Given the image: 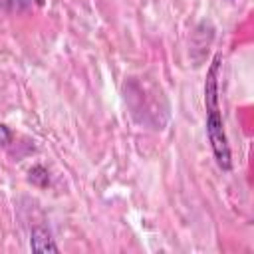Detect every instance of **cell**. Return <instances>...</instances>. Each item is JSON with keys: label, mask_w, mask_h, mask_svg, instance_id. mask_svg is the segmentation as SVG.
I'll list each match as a JSON object with an SVG mask.
<instances>
[{"label": "cell", "mask_w": 254, "mask_h": 254, "mask_svg": "<svg viewBox=\"0 0 254 254\" xmlns=\"http://www.w3.org/2000/svg\"><path fill=\"white\" fill-rule=\"evenodd\" d=\"M28 181H30L32 185L44 189V187L50 185V173H48L46 167H42V165H34V167L28 171Z\"/></svg>", "instance_id": "3"}, {"label": "cell", "mask_w": 254, "mask_h": 254, "mask_svg": "<svg viewBox=\"0 0 254 254\" xmlns=\"http://www.w3.org/2000/svg\"><path fill=\"white\" fill-rule=\"evenodd\" d=\"M220 62L222 56L216 54L208 71H206V81H204V107H206V137L212 149V155L222 171L232 169V157H230V147L228 139L224 133V123L220 115V103H218V71H220Z\"/></svg>", "instance_id": "1"}, {"label": "cell", "mask_w": 254, "mask_h": 254, "mask_svg": "<svg viewBox=\"0 0 254 254\" xmlns=\"http://www.w3.org/2000/svg\"><path fill=\"white\" fill-rule=\"evenodd\" d=\"M30 248H32L34 252H60V246L54 242L50 230L44 228V226L32 228V234H30Z\"/></svg>", "instance_id": "2"}, {"label": "cell", "mask_w": 254, "mask_h": 254, "mask_svg": "<svg viewBox=\"0 0 254 254\" xmlns=\"http://www.w3.org/2000/svg\"><path fill=\"white\" fill-rule=\"evenodd\" d=\"M12 129L8 127V125H4V123H0V147H4V145H8L10 141H12Z\"/></svg>", "instance_id": "5"}, {"label": "cell", "mask_w": 254, "mask_h": 254, "mask_svg": "<svg viewBox=\"0 0 254 254\" xmlns=\"http://www.w3.org/2000/svg\"><path fill=\"white\" fill-rule=\"evenodd\" d=\"M32 4H34V0H6V6H8V10H12V12L26 10V8H30Z\"/></svg>", "instance_id": "4"}]
</instances>
